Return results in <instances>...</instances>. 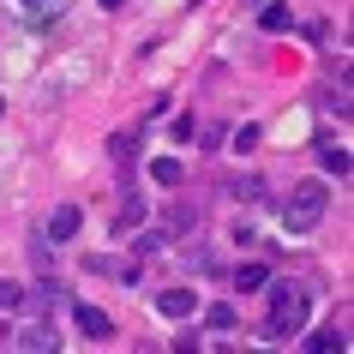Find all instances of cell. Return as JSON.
Segmentation results:
<instances>
[{"label":"cell","mask_w":354,"mask_h":354,"mask_svg":"<svg viewBox=\"0 0 354 354\" xmlns=\"http://www.w3.org/2000/svg\"><path fill=\"white\" fill-rule=\"evenodd\" d=\"M264 295H270V324H264V330L277 336V342H288V336L306 330V313H313V295H306V282H270Z\"/></svg>","instance_id":"obj_1"},{"label":"cell","mask_w":354,"mask_h":354,"mask_svg":"<svg viewBox=\"0 0 354 354\" xmlns=\"http://www.w3.org/2000/svg\"><path fill=\"white\" fill-rule=\"evenodd\" d=\"M12 342H19V348H37V354H48V348H60V336L48 330V324H24V330L12 336Z\"/></svg>","instance_id":"obj_9"},{"label":"cell","mask_w":354,"mask_h":354,"mask_svg":"<svg viewBox=\"0 0 354 354\" xmlns=\"http://www.w3.org/2000/svg\"><path fill=\"white\" fill-rule=\"evenodd\" d=\"M228 282H234L241 295H259L264 282H270V270H264V264H241V270H234V277H228Z\"/></svg>","instance_id":"obj_14"},{"label":"cell","mask_w":354,"mask_h":354,"mask_svg":"<svg viewBox=\"0 0 354 354\" xmlns=\"http://www.w3.org/2000/svg\"><path fill=\"white\" fill-rule=\"evenodd\" d=\"M187 264L198 270V277H223V259H216L210 246H187Z\"/></svg>","instance_id":"obj_15"},{"label":"cell","mask_w":354,"mask_h":354,"mask_svg":"<svg viewBox=\"0 0 354 354\" xmlns=\"http://www.w3.org/2000/svg\"><path fill=\"white\" fill-rule=\"evenodd\" d=\"M150 180H156V187H180V180H187L180 156H150Z\"/></svg>","instance_id":"obj_10"},{"label":"cell","mask_w":354,"mask_h":354,"mask_svg":"<svg viewBox=\"0 0 354 354\" xmlns=\"http://www.w3.org/2000/svg\"><path fill=\"white\" fill-rule=\"evenodd\" d=\"M241 324V313L228 306V300H216V306H205V330H234Z\"/></svg>","instance_id":"obj_16"},{"label":"cell","mask_w":354,"mask_h":354,"mask_svg":"<svg viewBox=\"0 0 354 354\" xmlns=\"http://www.w3.org/2000/svg\"><path fill=\"white\" fill-rule=\"evenodd\" d=\"M132 0H102V12H127Z\"/></svg>","instance_id":"obj_24"},{"label":"cell","mask_w":354,"mask_h":354,"mask_svg":"<svg viewBox=\"0 0 354 354\" xmlns=\"http://www.w3.org/2000/svg\"><path fill=\"white\" fill-rule=\"evenodd\" d=\"M73 324L91 336V342H109V336H114V318L102 313V306H91V300H78V306H73Z\"/></svg>","instance_id":"obj_4"},{"label":"cell","mask_w":354,"mask_h":354,"mask_svg":"<svg viewBox=\"0 0 354 354\" xmlns=\"http://www.w3.org/2000/svg\"><path fill=\"white\" fill-rule=\"evenodd\" d=\"M0 306H6V313H24V288L19 282H0Z\"/></svg>","instance_id":"obj_22"},{"label":"cell","mask_w":354,"mask_h":354,"mask_svg":"<svg viewBox=\"0 0 354 354\" xmlns=\"http://www.w3.org/2000/svg\"><path fill=\"white\" fill-rule=\"evenodd\" d=\"M192 223H198V210H192V205H174V210H168V228H180V234H187Z\"/></svg>","instance_id":"obj_23"},{"label":"cell","mask_w":354,"mask_h":354,"mask_svg":"<svg viewBox=\"0 0 354 354\" xmlns=\"http://www.w3.org/2000/svg\"><path fill=\"white\" fill-rule=\"evenodd\" d=\"M109 156L120 162V174H127V168H132V156H138V138H132V132H114V138H109Z\"/></svg>","instance_id":"obj_17"},{"label":"cell","mask_w":354,"mask_h":354,"mask_svg":"<svg viewBox=\"0 0 354 354\" xmlns=\"http://www.w3.org/2000/svg\"><path fill=\"white\" fill-rule=\"evenodd\" d=\"M78 223H84V216H78V205H60L55 216H48V241H73Z\"/></svg>","instance_id":"obj_8"},{"label":"cell","mask_w":354,"mask_h":354,"mask_svg":"<svg viewBox=\"0 0 354 354\" xmlns=\"http://www.w3.org/2000/svg\"><path fill=\"white\" fill-rule=\"evenodd\" d=\"M313 156H318V168H324L330 180H348V174H354L348 145H336V138H313Z\"/></svg>","instance_id":"obj_3"},{"label":"cell","mask_w":354,"mask_h":354,"mask_svg":"<svg viewBox=\"0 0 354 354\" xmlns=\"http://www.w3.org/2000/svg\"><path fill=\"white\" fill-rule=\"evenodd\" d=\"M223 192H234L241 205H264V180H259V174H234Z\"/></svg>","instance_id":"obj_12"},{"label":"cell","mask_w":354,"mask_h":354,"mask_svg":"<svg viewBox=\"0 0 354 354\" xmlns=\"http://www.w3.org/2000/svg\"><path fill=\"white\" fill-rule=\"evenodd\" d=\"M259 138H264V132L252 127V120H246V127H234V138H228V150H241V156H246V150H259Z\"/></svg>","instance_id":"obj_20"},{"label":"cell","mask_w":354,"mask_h":354,"mask_svg":"<svg viewBox=\"0 0 354 354\" xmlns=\"http://www.w3.org/2000/svg\"><path fill=\"white\" fill-rule=\"evenodd\" d=\"M306 348L313 354H336V348H348V336L342 330H318V336H306Z\"/></svg>","instance_id":"obj_19"},{"label":"cell","mask_w":354,"mask_h":354,"mask_svg":"<svg viewBox=\"0 0 354 354\" xmlns=\"http://www.w3.org/2000/svg\"><path fill=\"white\" fill-rule=\"evenodd\" d=\"M192 138H205V145H198V150H223V138H228V132L216 127V120H210V127H192Z\"/></svg>","instance_id":"obj_21"},{"label":"cell","mask_w":354,"mask_h":354,"mask_svg":"<svg viewBox=\"0 0 354 354\" xmlns=\"http://www.w3.org/2000/svg\"><path fill=\"white\" fill-rule=\"evenodd\" d=\"M318 102H324V114H342V120H348V78H342V91H318Z\"/></svg>","instance_id":"obj_18"},{"label":"cell","mask_w":354,"mask_h":354,"mask_svg":"<svg viewBox=\"0 0 354 354\" xmlns=\"http://www.w3.org/2000/svg\"><path fill=\"white\" fill-rule=\"evenodd\" d=\"M156 313L162 318H187V313H198V295H192V288H162V295H156Z\"/></svg>","instance_id":"obj_5"},{"label":"cell","mask_w":354,"mask_h":354,"mask_svg":"<svg viewBox=\"0 0 354 354\" xmlns=\"http://www.w3.org/2000/svg\"><path fill=\"white\" fill-rule=\"evenodd\" d=\"M145 216H150V198L127 187V205H120V216H114V234H132V228L145 223Z\"/></svg>","instance_id":"obj_6"},{"label":"cell","mask_w":354,"mask_h":354,"mask_svg":"<svg viewBox=\"0 0 354 354\" xmlns=\"http://www.w3.org/2000/svg\"><path fill=\"white\" fill-rule=\"evenodd\" d=\"M6 342H12V330H6V324H0V348H6Z\"/></svg>","instance_id":"obj_25"},{"label":"cell","mask_w":354,"mask_h":354,"mask_svg":"<svg viewBox=\"0 0 354 354\" xmlns=\"http://www.w3.org/2000/svg\"><path fill=\"white\" fill-rule=\"evenodd\" d=\"M324 210H330L324 180H295V192L282 198V228H288V234H313V228L324 223Z\"/></svg>","instance_id":"obj_2"},{"label":"cell","mask_w":354,"mask_h":354,"mask_svg":"<svg viewBox=\"0 0 354 354\" xmlns=\"http://www.w3.org/2000/svg\"><path fill=\"white\" fill-rule=\"evenodd\" d=\"M162 246H168V228H162V223H150V228H138V241H132V252H138V259H156Z\"/></svg>","instance_id":"obj_11"},{"label":"cell","mask_w":354,"mask_h":354,"mask_svg":"<svg viewBox=\"0 0 354 354\" xmlns=\"http://www.w3.org/2000/svg\"><path fill=\"white\" fill-rule=\"evenodd\" d=\"M12 12H24L30 24H55L66 12V0H12Z\"/></svg>","instance_id":"obj_7"},{"label":"cell","mask_w":354,"mask_h":354,"mask_svg":"<svg viewBox=\"0 0 354 354\" xmlns=\"http://www.w3.org/2000/svg\"><path fill=\"white\" fill-rule=\"evenodd\" d=\"M259 24H264V30H270V37H282V30L295 24V12H288L282 0H270V6H259Z\"/></svg>","instance_id":"obj_13"}]
</instances>
